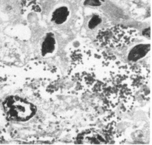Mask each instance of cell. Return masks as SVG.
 <instances>
[{
	"label": "cell",
	"instance_id": "obj_1",
	"mask_svg": "<svg viewBox=\"0 0 152 145\" xmlns=\"http://www.w3.org/2000/svg\"><path fill=\"white\" fill-rule=\"evenodd\" d=\"M138 36V32L131 27L117 25L101 28L97 31L94 42L108 47H116L129 44Z\"/></svg>",
	"mask_w": 152,
	"mask_h": 145
},
{
	"label": "cell",
	"instance_id": "obj_3",
	"mask_svg": "<svg viewBox=\"0 0 152 145\" xmlns=\"http://www.w3.org/2000/svg\"><path fill=\"white\" fill-rule=\"evenodd\" d=\"M71 15V10L66 5H62L56 7L52 14L51 21L56 25H63L66 23Z\"/></svg>",
	"mask_w": 152,
	"mask_h": 145
},
{
	"label": "cell",
	"instance_id": "obj_6",
	"mask_svg": "<svg viewBox=\"0 0 152 145\" xmlns=\"http://www.w3.org/2000/svg\"><path fill=\"white\" fill-rule=\"evenodd\" d=\"M103 18L100 15L96 14H94L89 17L88 23V29L94 30L98 28L100 26L103 22Z\"/></svg>",
	"mask_w": 152,
	"mask_h": 145
},
{
	"label": "cell",
	"instance_id": "obj_5",
	"mask_svg": "<svg viewBox=\"0 0 152 145\" xmlns=\"http://www.w3.org/2000/svg\"><path fill=\"white\" fill-rule=\"evenodd\" d=\"M56 42L55 37L52 34L47 35L44 39L42 46V52L43 55L51 53L56 48Z\"/></svg>",
	"mask_w": 152,
	"mask_h": 145
},
{
	"label": "cell",
	"instance_id": "obj_2",
	"mask_svg": "<svg viewBox=\"0 0 152 145\" xmlns=\"http://www.w3.org/2000/svg\"><path fill=\"white\" fill-rule=\"evenodd\" d=\"M3 105L8 118L11 120L26 121L34 116L36 112L35 106L17 96L8 98Z\"/></svg>",
	"mask_w": 152,
	"mask_h": 145
},
{
	"label": "cell",
	"instance_id": "obj_4",
	"mask_svg": "<svg viewBox=\"0 0 152 145\" xmlns=\"http://www.w3.org/2000/svg\"><path fill=\"white\" fill-rule=\"evenodd\" d=\"M151 49L149 44H140L133 47L130 51L128 56L129 60L136 61L145 56Z\"/></svg>",
	"mask_w": 152,
	"mask_h": 145
}]
</instances>
